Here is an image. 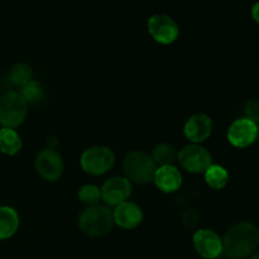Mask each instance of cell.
Returning <instances> with one entry per match:
<instances>
[{"mask_svg":"<svg viewBox=\"0 0 259 259\" xmlns=\"http://www.w3.org/2000/svg\"><path fill=\"white\" fill-rule=\"evenodd\" d=\"M177 156V151L172 144L166 143V142H162L158 143L153 148V154H152V158L154 159L156 164L158 163L159 166H167V164H172V162L175 161Z\"/></svg>","mask_w":259,"mask_h":259,"instance_id":"obj_17","label":"cell"},{"mask_svg":"<svg viewBox=\"0 0 259 259\" xmlns=\"http://www.w3.org/2000/svg\"><path fill=\"white\" fill-rule=\"evenodd\" d=\"M252 17L255 22L259 23V3H255L252 8Z\"/></svg>","mask_w":259,"mask_h":259,"instance_id":"obj_23","label":"cell"},{"mask_svg":"<svg viewBox=\"0 0 259 259\" xmlns=\"http://www.w3.org/2000/svg\"><path fill=\"white\" fill-rule=\"evenodd\" d=\"M19 227V215L13 207L0 206V239H8Z\"/></svg>","mask_w":259,"mask_h":259,"instance_id":"obj_15","label":"cell"},{"mask_svg":"<svg viewBox=\"0 0 259 259\" xmlns=\"http://www.w3.org/2000/svg\"><path fill=\"white\" fill-rule=\"evenodd\" d=\"M258 138V125L247 118L233 121L228 129V139L230 143L239 148L250 146Z\"/></svg>","mask_w":259,"mask_h":259,"instance_id":"obj_10","label":"cell"},{"mask_svg":"<svg viewBox=\"0 0 259 259\" xmlns=\"http://www.w3.org/2000/svg\"><path fill=\"white\" fill-rule=\"evenodd\" d=\"M101 199L110 206H116L126 201L132 191V185L126 177L113 176L104 182L101 187Z\"/></svg>","mask_w":259,"mask_h":259,"instance_id":"obj_9","label":"cell"},{"mask_svg":"<svg viewBox=\"0 0 259 259\" xmlns=\"http://www.w3.org/2000/svg\"><path fill=\"white\" fill-rule=\"evenodd\" d=\"M34 166L38 174L47 181H56L63 172L62 157L55 149L46 148L38 152L34 159Z\"/></svg>","mask_w":259,"mask_h":259,"instance_id":"obj_7","label":"cell"},{"mask_svg":"<svg viewBox=\"0 0 259 259\" xmlns=\"http://www.w3.org/2000/svg\"><path fill=\"white\" fill-rule=\"evenodd\" d=\"M114 222L125 229H132L141 224L143 219V211L141 207L132 201H124L116 205L115 210L113 211Z\"/></svg>","mask_w":259,"mask_h":259,"instance_id":"obj_13","label":"cell"},{"mask_svg":"<svg viewBox=\"0 0 259 259\" xmlns=\"http://www.w3.org/2000/svg\"><path fill=\"white\" fill-rule=\"evenodd\" d=\"M113 210L103 205L88 206L80 212L77 224L85 234L91 237H101L113 229L114 225Z\"/></svg>","mask_w":259,"mask_h":259,"instance_id":"obj_2","label":"cell"},{"mask_svg":"<svg viewBox=\"0 0 259 259\" xmlns=\"http://www.w3.org/2000/svg\"><path fill=\"white\" fill-rule=\"evenodd\" d=\"M19 94L23 96V99L27 101V104H34L42 100L43 88L38 81L32 80L20 88Z\"/></svg>","mask_w":259,"mask_h":259,"instance_id":"obj_20","label":"cell"},{"mask_svg":"<svg viewBox=\"0 0 259 259\" xmlns=\"http://www.w3.org/2000/svg\"><path fill=\"white\" fill-rule=\"evenodd\" d=\"M148 32L157 42L169 45L179 37V25L167 14H154L148 19Z\"/></svg>","mask_w":259,"mask_h":259,"instance_id":"obj_8","label":"cell"},{"mask_svg":"<svg viewBox=\"0 0 259 259\" xmlns=\"http://www.w3.org/2000/svg\"><path fill=\"white\" fill-rule=\"evenodd\" d=\"M192 240H194L195 249L204 258L214 259L219 257L220 253L223 252V240L214 230H196Z\"/></svg>","mask_w":259,"mask_h":259,"instance_id":"obj_11","label":"cell"},{"mask_svg":"<svg viewBox=\"0 0 259 259\" xmlns=\"http://www.w3.org/2000/svg\"><path fill=\"white\" fill-rule=\"evenodd\" d=\"M250 259H259V253H255V254H253Z\"/></svg>","mask_w":259,"mask_h":259,"instance_id":"obj_25","label":"cell"},{"mask_svg":"<svg viewBox=\"0 0 259 259\" xmlns=\"http://www.w3.org/2000/svg\"><path fill=\"white\" fill-rule=\"evenodd\" d=\"M258 138H259V124H258Z\"/></svg>","mask_w":259,"mask_h":259,"instance_id":"obj_26","label":"cell"},{"mask_svg":"<svg viewBox=\"0 0 259 259\" xmlns=\"http://www.w3.org/2000/svg\"><path fill=\"white\" fill-rule=\"evenodd\" d=\"M77 196L81 201L88 204L89 206H93V205H98V202L100 201L101 190L99 189L96 185H83V186H81L80 189H78Z\"/></svg>","mask_w":259,"mask_h":259,"instance_id":"obj_21","label":"cell"},{"mask_svg":"<svg viewBox=\"0 0 259 259\" xmlns=\"http://www.w3.org/2000/svg\"><path fill=\"white\" fill-rule=\"evenodd\" d=\"M179 161L192 174H201L211 166V154L200 144H187L179 152Z\"/></svg>","mask_w":259,"mask_h":259,"instance_id":"obj_6","label":"cell"},{"mask_svg":"<svg viewBox=\"0 0 259 259\" xmlns=\"http://www.w3.org/2000/svg\"><path fill=\"white\" fill-rule=\"evenodd\" d=\"M245 118L248 120L253 121L258 125L259 124V100L257 99H250L247 104H245L244 108Z\"/></svg>","mask_w":259,"mask_h":259,"instance_id":"obj_22","label":"cell"},{"mask_svg":"<svg viewBox=\"0 0 259 259\" xmlns=\"http://www.w3.org/2000/svg\"><path fill=\"white\" fill-rule=\"evenodd\" d=\"M232 259H243V258H232Z\"/></svg>","mask_w":259,"mask_h":259,"instance_id":"obj_27","label":"cell"},{"mask_svg":"<svg viewBox=\"0 0 259 259\" xmlns=\"http://www.w3.org/2000/svg\"><path fill=\"white\" fill-rule=\"evenodd\" d=\"M223 250L230 258H245L258 247L259 232L249 222H240L233 225L223 238Z\"/></svg>","mask_w":259,"mask_h":259,"instance_id":"obj_1","label":"cell"},{"mask_svg":"<svg viewBox=\"0 0 259 259\" xmlns=\"http://www.w3.org/2000/svg\"><path fill=\"white\" fill-rule=\"evenodd\" d=\"M123 168L128 180L137 184H147L154 179L157 164L147 152L132 151L124 157Z\"/></svg>","mask_w":259,"mask_h":259,"instance_id":"obj_3","label":"cell"},{"mask_svg":"<svg viewBox=\"0 0 259 259\" xmlns=\"http://www.w3.org/2000/svg\"><path fill=\"white\" fill-rule=\"evenodd\" d=\"M154 182L157 187L164 192L176 191L182 184V175L174 164L159 166L154 174Z\"/></svg>","mask_w":259,"mask_h":259,"instance_id":"obj_14","label":"cell"},{"mask_svg":"<svg viewBox=\"0 0 259 259\" xmlns=\"http://www.w3.org/2000/svg\"><path fill=\"white\" fill-rule=\"evenodd\" d=\"M22 138L19 134L12 128L0 129V151L5 154L18 153L22 148Z\"/></svg>","mask_w":259,"mask_h":259,"instance_id":"obj_16","label":"cell"},{"mask_svg":"<svg viewBox=\"0 0 259 259\" xmlns=\"http://www.w3.org/2000/svg\"><path fill=\"white\" fill-rule=\"evenodd\" d=\"M205 180H206L207 185L211 186L212 189H222L227 185L228 180H229V175H228V171L223 166L211 164L205 171Z\"/></svg>","mask_w":259,"mask_h":259,"instance_id":"obj_18","label":"cell"},{"mask_svg":"<svg viewBox=\"0 0 259 259\" xmlns=\"http://www.w3.org/2000/svg\"><path fill=\"white\" fill-rule=\"evenodd\" d=\"M115 161V154L109 147L93 146L82 152L80 158L81 167L93 175H101L110 169Z\"/></svg>","mask_w":259,"mask_h":259,"instance_id":"obj_5","label":"cell"},{"mask_svg":"<svg viewBox=\"0 0 259 259\" xmlns=\"http://www.w3.org/2000/svg\"><path fill=\"white\" fill-rule=\"evenodd\" d=\"M56 142H57V138H56V137H50V138L47 139V144H48V148L50 149H53L55 148L56 146H57V143H56Z\"/></svg>","mask_w":259,"mask_h":259,"instance_id":"obj_24","label":"cell"},{"mask_svg":"<svg viewBox=\"0 0 259 259\" xmlns=\"http://www.w3.org/2000/svg\"><path fill=\"white\" fill-rule=\"evenodd\" d=\"M28 104L19 93L8 91L0 96V123L4 128L20 125L27 116Z\"/></svg>","mask_w":259,"mask_h":259,"instance_id":"obj_4","label":"cell"},{"mask_svg":"<svg viewBox=\"0 0 259 259\" xmlns=\"http://www.w3.org/2000/svg\"><path fill=\"white\" fill-rule=\"evenodd\" d=\"M32 68L30 66H28L27 63H15L12 68H10L9 72V78L13 83L18 86H24L25 83H28L29 81H32Z\"/></svg>","mask_w":259,"mask_h":259,"instance_id":"obj_19","label":"cell"},{"mask_svg":"<svg viewBox=\"0 0 259 259\" xmlns=\"http://www.w3.org/2000/svg\"><path fill=\"white\" fill-rule=\"evenodd\" d=\"M211 118L205 113H196L191 115L184 126L185 136L191 142H195V144L205 141L211 133Z\"/></svg>","mask_w":259,"mask_h":259,"instance_id":"obj_12","label":"cell"}]
</instances>
